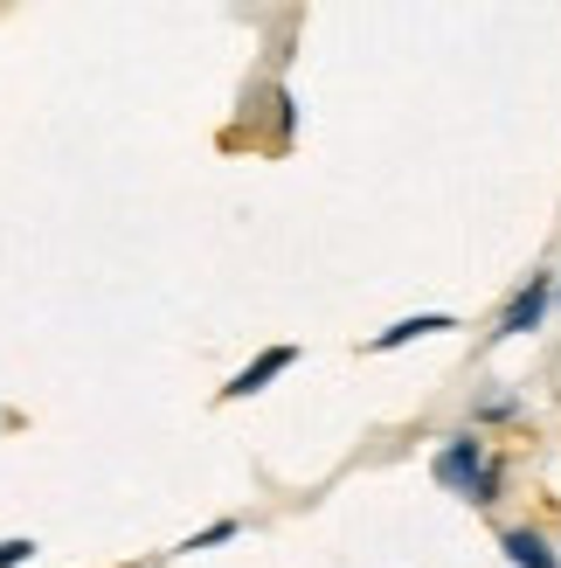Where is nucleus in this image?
<instances>
[{"label": "nucleus", "instance_id": "nucleus-1", "mask_svg": "<svg viewBox=\"0 0 561 568\" xmlns=\"http://www.w3.org/2000/svg\"><path fill=\"white\" fill-rule=\"evenodd\" d=\"M430 471H437L443 493H458V499H471V506H492V499H499V478H507V471H499V458H486L479 437H451V444L430 458Z\"/></svg>", "mask_w": 561, "mask_h": 568}, {"label": "nucleus", "instance_id": "nucleus-2", "mask_svg": "<svg viewBox=\"0 0 561 568\" xmlns=\"http://www.w3.org/2000/svg\"><path fill=\"white\" fill-rule=\"evenodd\" d=\"M548 305H554V277H548V271H534V277L520 284V298L507 305V320H499V333H507V339H513V333H534V326L548 320Z\"/></svg>", "mask_w": 561, "mask_h": 568}, {"label": "nucleus", "instance_id": "nucleus-3", "mask_svg": "<svg viewBox=\"0 0 561 568\" xmlns=\"http://www.w3.org/2000/svg\"><path fill=\"white\" fill-rule=\"evenodd\" d=\"M292 361H298V347H264V354L249 361V367H243L236 382H222V403H243V395H257V388H271V382L285 375Z\"/></svg>", "mask_w": 561, "mask_h": 568}, {"label": "nucleus", "instance_id": "nucleus-4", "mask_svg": "<svg viewBox=\"0 0 561 568\" xmlns=\"http://www.w3.org/2000/svg\"><path fill=\"white\" fill-rule=\"evenodd\" d=\"M458 320L451 312H409V320H396L388 333H375V354H396V347H409V339H424V333H451Z\"/></svg>", "mask_w": 561, "mask_h": 568}, {"label": "nucleus", "instance_id": "nucleus-5", "mask_svg": "<svg viewBox=\"0 0 561 568\" xmlns=\"http://www.w3.org/2000/svg\"><path fill=\"white\" fill-rule=\"evenodd\" d=\"M499 548H507L513 568H561V555L548 548V534H534V527H507V534H499Z\"/></svg>", "mask_w": 561, "mask_h": 568}, {"label": "nucleus", "instance_id": "nucleus-6", "mask_svg": "<svg viewBox=\"0 0 561 568\" xmlns=\"http://www.w3.org/2000/svg\"><path fill=\"white\" fill-rule=\"evenodd\" d=\"M230 534H236V520H215V527H202V534H187L181 548H187V555H194V548H222V541H230Z\"/></svg>", "mask_w": 561, "mask_h": 568}, {"label": "nucleus", "instance_id": "nucleus-7", "mask_svg": "<svg viewBox=\"0 0 561 568\" xmlns=\"http://www.w3.org/2000/svg\"><path fill=\"white\" fill-rule=\"evenodd\" d=\"M28 555H35V541H21V534H14V541H0V568H28Z\"/></svg>", "mask_w": 561, "mask_h": 568}, {"label": "nucleus", "instance_id": "nucleus-8", "mask_svg": "<svg viewBox=\"0 0 561 568\" xmlns=\"http://www.w3.org/2000/svg\"><path fill=\"white\" fill-rule=\"evenodd\" d=\"M554 305H561V284H554Z\"/></svg>", "mask_w": 561, "mask_h": 568}]
</instances>
